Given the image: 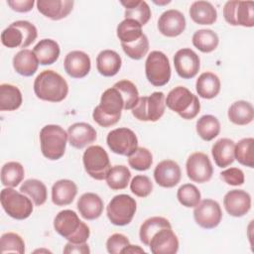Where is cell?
Instances as JSON below:
<instances>
[{
	"label": "cell",
	"instance_id": "obj_1",
	"mask_svg": "<svg viewBox=\"0 0 254 254\" xmlns=\"http://www.w3.org/2000/svg\"><path fill=\"white\" fill-rule=\"evenodd\" d=\"M34 92L41 100L57 103L66 97L68 84L60 73L52 69H46L35 78Z\"/></svg>",
	"mask_w": 254,
	"mask_h": 254
},
{
	"label": "cell",
	"instance_id": "obj_2",
	"mask_svg": "<svg viewBox=\"0 0 254 254\" xmlns=\"http://www.w3.org/2000/svg\"><path fill=\"white\" fill-rule=\"evenodd\" d=\"M123 109V96L120 91L113 86L102 93L100 103L92 112V118L99 126L107 128L115 125L120 120Z\"/></svg>",
	"mask_w": 254,
	"mask_h": 254
},
{
	"label": "cell",
	"instance_id": "obj_3",
	"mask_svg": "<svg viewBox=\"0 0 254 254\" xmlns=\"http://www.w3.org/2000/svg\"><path fill=\"white\" fill-rule=\"evenodd\" d=\"M54 228L71 243H85L90 235L89 227L79 219L75 211L64 209L54 219Z\"/></svg>",
	"mask_w": 254,
	"mask_h": 254
},
{
	"label": "cell",
	"instance_id": "obj_4",
	"mask_svg": "<svg viewBox=\"0 0 254 254\" xmlns=\"http://www.w3.org/2000/svg\"><path fill=\"white\" fill-rule=\"evenodd\" d=\"M166 106L178 113L183 119L191 120L198 114L200 103L198 97L185 86L173 88L165 99Z\"/></svg>",
	"mask_w": 254,
	"mask_h": 254
},
{
	"label": "cell",
	"instance_id": "obj_5",
	"mask_svg": "<svg viewBox=\"0 0 254 254\" xmlns=\"http://www.w3.org/2000/svg\"><path fill=\"white\" fill-rule=\"evenodd\" d=\"M67 132L60 125L49 124L40 131V145L44 157L56 161L61 159L65 152Z\"/></svg>",
	"mask_w": 254,
	"mask_h": 254
},
{
	"label": "cell",
	"instance_id": "obj_6",
	"mask_svg": "<svg viewBox=\"0 0 254 254\" xmlns=\"http://www.w3.org/2000/svg\"><path fill=\"white\" fill-rule=\"evenodd\" d=\"M38 37V31L35 25L29 21L19 20L10 24L1 33V43L3 46L14 49L24 48L32 45Z\"/></svg>",
	"mask_w": 254,
	"mask_h": 254
},
{
	"label": "cell",
	"instance_id": "obj_7",
	"mask_svg": "<svg viewBox=\"0 0 254 254\" xmlns=\"http://www.w3.org/2000/svg\"><path fill=\"white\" fill-rule=\"evenodd\" d=\"M0 201L4 211L14 219H26L33 212L32 199L13 188L6 187L1 190Z\"/></svg>",
	"mask_w": 254,
	"mask_h": 254
},
{
	"label": "cell",
	"instance_id": "obj_8",
	"mask_svg": "<svg viewBox=\"0 0 254 254\" xmlns=\"http://www.w3.org/2000/svg\"><path fill=\"white\" fill-rule=\"evenodd\" d=\"M82 162L87 175L97 181L105 180L111 169L109 156L99 145L89 146L83 153Z\"/></svg>",
	"mask_w": 254,
	"mask_h": 254
},
{
	"label": "cell",
	"instance_id": "obj_9",
	"mask_svg": "<svg viewBox=\"0 0 254 254\" xmlns=\"http://www.w3.org/2000/svg\"><path fill=\"white\" fill-rule=\"evenodd\" d=\"M136 209V200L132 196L122 193L111 198L106 206V213L112 224L124 226L132 221Z\"/></svg>",
	"mask_w": 254,
	"mask_h": 254
},
{
	"label": "cell",
	"instance_id": "obj_10",
	"mask_svg": "<svg viewBox=\"0 0 254 254\" xmlns=\"http://www.w3.org/2000/svg\"><path fill=\"white\" fill-rule=\"evenodd\" d=\"M145 74L154 86L166 85L171 78V65L168 57L161 51L151 52L145 62Z\"/></svg>",
	"mask_w": 254,
	"mask_h": 254
},
{
	"label": "cell",
	"instance_id": "obj_11",
	"mask_svg": "<svg viewBox=\"0 0 254 254\" xmlns=\"http://www.w3.org/2000/svg\"><path fill=\"white\" fill-rule=\"evenodd\" d=\"M165 99V94L162 91H155L149 96L140 97L138 103L132 109V115L140 121L156 122L164 115Z\"/></svg>",
	"mask_w": 254,
	"mask_h": 254
},
{
	"label": "cell",
	"instance_id": "obj_12",
	"mask_svg": "<svg viewBox=\"0 0 254 254\" xmlns=\"http://www.w3.org/2000/svg\"><path fill=\"white\" fill-rule=\"evenodd\" d=\"M224 20L231 26H254V3L251 1H227L223 6Z\"/></svg>",
	"mask_w": 254,
	"mask_h": 254
},
{
	"label": "cell",
	"instance_id": "obj_13",
	"mask_svg": "<svg viewBox=\"0 0 254 254\" xmlns=\"http://www.w3.org/2000/svg\"><path fill=\"white\" fill-rule=\"evenodd\" d=\"M106 143L113 153L127 157L138 148L136 134L126 127L111 130L107 134Z\"/></svg>",
	"mask_w": 254,
	"mask_h": 254
},
{
	"label": "cell",
	"instance_id": "obj_14",
	"mask_svg": "<svg viewBox=\"0 0 254 254\" xmlns=\"http://www.w3.org/2000/svg\"><path fill=\"white\" fill-rule=\"evenodd\" d=\"M189 179L194 183L208 182L213 174V167L208 156L202 152H194L190 155L186 163Z\"/></svg>",
	"mask_w": 254,
	"mask_h": 254
},
{
	"label": "cell",
	"instance_id": "obj_15",
	"mask_svg": "<svg viewBox=\"0 0 254 254\" xmlns=\"http://www.w3.org/2000/svg\"><path fill=\"white\" fill-rule=\"evenodd\" d=\"M193 218L200 227L212 229L218 226L222 218V211L217 201L206 198L194 206Z\"/></svg>",
	"mask_w": 254,
	"mask_h": 254
},
{
	"label": "cell",
	"instance_id": "obj_16",
	"mask_svg": "<svg viewBox=\"0 0 254 254\" xmlns=\"http://www.w3.org/2000/svg\"><path fill=\"white\" fill-rule=\"evenodd\" d=\"M174 65L180 77L190 79L197 74L200 67V60L195 52L189 48H184L175 54Z\"/></svg>",
	"mask_w": 254,
	"mask_h": 254
},
{
	"label": "cell",
	"instance_id": "obj_17",
	"mask_svg": "<svg viewBox=\"0 0 254 254\" xmlns=\"http://www.w3.org/2000/svg\"><path fill=\"white\" fill-rule=\"evenodd\" d=\"M186 29L184 14L176 9H170L162 13L158 19L159 32L169 38L180 36Z\"/></svg>",
	"mask_w": 254,
	"mask_h": 254
},
{
	"label": "cell",
	"instance_id": "obj_18",
	"mask_svg": "<svg viewBox=\"0 0 254 254\" xmlns=\"http://www.w3.org/2000/svg\"><path fill=\"white\" fill-rule=\"evenodd\" d=\"M182 178V172L179 164L173 160L161 161L154 170V179L156 183L166 189L176 187Z\"/></svg>",
	"mask_w": 254,
	"mask_h": 254
},
{
	"label": "cell",
	"instance_id": "obj_19",
	"mask_svg": "<svg viewBox=\"0 0 254 254\" xmlns=\"http://www.w3.org/2000/svg\"><path fill=\"white\" fill-rule=\"evenodd\" d=\"M223 205L228 214L241 217L251 208V196L243 190H232L224 195Z\"/></svg>",
	"mask_w": 254,
	"mask_h": 254
},
{
	"label": "cell",
	"instance_id": "obj_20",
	"mask_svg": "<svg viewBox=\"0 0 254 254\" xmlns=\"http://www.w3.org/2000/svg\"><path fill=\"white\" fill-rule=\"evenodd\" d=\"M148 246L153 254H175L179 250V239L172 228H163L153 235Z\"/></svg>",
	"mask_w": 254,
	"mask_h": 254
},
{
	"label": "cell",
	"instance_id": "obj_21",
	"mask_svg": "<svg viewBox=\"0 0 254 254\" xmlns=\"http://www.w3.org/2000/svg\"><path fill=\"white\" fill-rule=\"evenodd\" d=\"M65 72L72 78H82L86 76L91 68L89 56L82 51L69 52L64 61Z\"/></svg>",
	"mask_w": 254,
	"mask_h": 254
},
{
	"label": "cell",
	"instance_id": "obj_22",
	"mask_svg": "<svg viewBox=\"0 0 254 254\" xmlns=\"http://www.w3.org/2000/svg\"><path fill=\"white\" fill-rule=\"evenodd\" d=\"M67 137L70 146L75 149H82L96 140L97 133L90 124L77 122L68 127Z\"/></svg>",
	"mask_w": 254,
	"mask_h": 254
},
{
	"label": "cell",
	"instance_id": "obj_23",
	"mask_svg": "<svg viewBox=\"0 0 254 254\" xmlns=\"http://www.w3.org/2000/svg\"><path fill=\"white\" fill-rule=\"evenodd\" d=\"M36 4L38 11L45 17L59 21L72 11L74 2L71 0H38Z\"/></svg>",
	"mask_w": 254,
	"mask_h": 254
},
{
	"label": "cell",
	"instance_id": "obj_24",
	"mask_svg": "<svg viewBox=\"0 0 254 254\" xmlns=\"http://www.w3.org/2000/svg\"><path fill=\"white\" fill-rule=\"evenodd\" d=\"M79 214L86 220L97 219L103 211V200L94 192H85L76 203Z\"/></svg>",
	"mask_w": 254,
	"mask_h": 254
},
{
	"label": "cell",
	"instance_id": "obj_25",
	"mask_svg": "<svg viewBox=\"0 0 254 254\" xmlns=\"http://www.w3.org/2000/svg\"><path fill=\"white\" fill-rule=\"evenodd\" d=\"M77 193V186L70 180H59L52 187V201L58 206L70 204Z\"/></svg>",
	"mask_w": 254,
	"mask_h": 254
},
{
	"label": "cell",
	"instance_id": "obj_26",
	"mask_svg": "<svg viewBox=\"0 0 254 254\" xmlns=\"http://www.w3.org/2000/svg\"><path fill=\"white\" fill-rule=\"evenodd\" d=\"M121 65V57L115 51L103 50L96 57L97 71L103 76H114L120 70Z\"/></svg>",
	"mask_w": 254,
	"mask_h": 254
},
{
	"label": "cell",
	"instance_id": "obj_27",
	"mask_svg": "<svg viewBox=\"0 0 254 254\" xmlns=\"http://www.w3.org/2000/svg\"><path fill=\"white\" fill-rule=\"evenodd\" d=\"M235 143L229 138L217 140L211 148V155L214 162L219 168H226L234 162Z\"/></svg>",
	"mask_w": 254,
	"mask_h": 254
},
{
	"label": "cell",
	"instance_id": "obj_28",
	"mask_svg": "<svg viewBox=\"0 0 254 254\" xmlns=\"http://www.w3.org/2000/svg\"><path fill=\"white\" fill-rule=\"evenodd\" d=\"M189 13L191 20L198 25H212L217 20V11L208 1H194Z\"/></svg>",
	"mask_w": 254,
	"mask_h": 254
},
{
	"label": "cell",
	"instance_id": "obj_29",
	"mask_svg": "<svg viewBox=\"0 0 254 254\" xmlns=\"http://www.w3.org/2000/svg\"><path fill=\"white\" fill-rule=\"evenodd\" d=\"M39 66V61L35 53L24 49L19 51L13 58V67L15 71L23 76H32Z\"/></svg>",
	"mask_w": 254,
	"mask_h": 254
},
{
	"label": "cell",
	"instance_id": "obj_30",
	"mask_svg": "<svg viewBox=\"0 0 254 254\" xmlns=\"http://www.w3.org/2000/svg\"><path fill=\"white\" fill-rule=\"evenodd\" d=\"M220 79L213 72H202L195 82V89L199 97L204 99H212L218 95L220 91Z\"/></svg>",
	"mask_w": 254,
	"mask_h": 254
},
{
	"label": "cell",
	"instance_id": "obj_31",
	"mask_svg": "<svg viewBox=\"0 0 254 254\" xmlns=\"http://www.w3.org/2000/svg\"><path fill=\"white\" fill-rule=\"evenodd\" d=\"M39 64L42 65H49L56 63L60 57L61 49L59 44L52 39H43L34 47Z\"/></svg>",
	"mask_w": 254,
	"mask_h": 254
},
{
	"label": "cell",
	"instance_id": "obj_32",
	"mask_svg": "<svg viewBox=\"0 0 254 254\" xmlns=\"http://www.w3.org/2000/svg\"><path fill=\"white\" fill-rule=\"evenodd\" d=\"M121 5L125 8V19H133L137 21L142 27L146 25L151 16V9L146 1L142 0H127L120 1Z\"/></svg>",
	"mask_w": 254,
	"mask_h": 254
},
{
	"label": "cell",
	"instance_id": "obj_33",
	"mask_svg": "<svg viewBox=\"0 0 254 254\" xmlns=\"http://www.w3.org/2000/svg\"><path fill=\"white\" fill-rule=\"evenodd\" d=\"M228 119L235 125L243 126L251 123L254 119L253 105L245 100L233 102L228 108Z\"/></svg>",
	"mask_w": 254,
	"mask_h": 254
},
{
	"label": "cell",
	"instance_id": "obj_34",
	"mask_svg": "<svg viewBox=\"0 0 254 254\" xmlns=\"http://www.w3.org/2000/svg\"><path fill=\"white\" fill-rule=\"evenodd\" d=\"M23 102V97L20 89L9 83L0 85V110L14 111L18 109Z\"/></svg>",
	"mask_w": 254,
	"mask_h": 254
},
{
	"label": "cell",
	"instance_id": "obj_35",
	"mask_svg": "<svg viewBox=\"0 0 254 254\" xmlns=\"http://www.w3.org/2000/svg\"><path fill=\"white\" fill-rule=\"evenodd\" d=\"M20 191L28 195L36 206L44 204L48 197V190L45 184L37 179H29L25 181L21 187Z\"/></svg>",
	"mask_w": 254,
	"mask_h": 254
},
{
	"label": "cell",
	"instance_id": "obj_36",
	"mask_svg": "<svg viewBox=\"0 0 254 254\" xmlns=\"http://www.w3.org/2000/svg\"><path fill=\"white\" fill-rule=\"evenodd\" d=\"M163 228H172L170 221L162 216H153L146 219L140 226L139 237L141 242L148 246L153 235Z\"/></svg>",
	"mask_w": 254,
	"mask_h": 254
},
{
	"label": "cell",
	"instance_id": "obj_37",
	"mask_svg": "<svg viewBox=\"0 0 254 254\" xmlns=\"http://www.w3.org/2000/svg\"><path fill=\"white\" fill-rule=\"evenodd\" d=\"M116 34L121 44H130L139 40L144 33L142 26L133 19H124L116 29Z\"/></svg>",
	"mask_w": 254,
	"mask_h": 254
},
{
	"label": "cell",
	"instance_id": "obj_38",
	"mask_svg": "<svg viewBox=\"0 0 254 254\" xmlns=\"http://www.w3.org/2000/svg\"><path fill=\"white\" fill-rule=\"evenodd\" d=\"M192 45L201 53L213 52L219 43L218 36L210 29H200L192 35Z\"/></svg>",
	"mask_w": 254,
	"mask_h": 254
},
{
	"label": "cell",
	"instance_id": "obj_39",
	"mask_svg": "<svg viewBox=\"0 0 254 254\" xmlns=\"http://www.w3.org/2000/svg\"><path fill=\"white\" fill-rule=\"evenodd\" d=\"M197 135L204 141H211L218 136L220 132V123L218 119L210 114L201 116L195 125Z\"/></svg>",
	"mask_w": 254,
	"mask_h": 254
},
{
	"label": "cell",
	"instance_id": "obj_40",
	"mask_svg": "<svg viewBox=\"0 0 254 254\" xmlns=\"http://www.w3.org/2000/svg\"><path fill=\"white\" fill-rule=\"evenodd\" d=\"M24 167L18 162H8L1 169V183L4 187L16 188L24 179Z\"/></svg>",
	"mask_w": 254,
	"mask_h": 254
},
{
	"label": "cell",
	"instance_id": "obj_41",
	"mask_svg": "<svg viewBox=\"0 0 254 254\" xmlns=\"http://www.w3.org/2000/svg\"><path fill=\"white\" fill-rule=\"evenodd\" d=\"M131 179V173L129 169L124 165H116L111 167L107 177V186L113 190H124L127 188Z\"/></svg>",
	"mask_w": 254,
	"mask_h": 254
},
{
	"label": "cell",
	"instance_id": "obj_42",
	"mask_svg": "<svg viewBox=\"0 0 254 254\" xmlns=\"http://www.w3.org/2000/svg\"><path fill=\"white\" fill-rule=\"evenodd\" d=\"M234 158L239 164L254 168V139L252 137L243 138L235 145Z\"/></svg>",
	"mask_w": 254,
	"mask_h": 254
},
{
	"label": "cell",
	"instance_id": "obj_43",
	"mask_svg": "<svg viewBox=\"0 0 254 254\" xmlns=\"http://www.w3.org/2000/svg\"><path fill=\"white\" fill-rule=\"evenodd\" d=\"M113 86L116 87L123 96L124 109L132 110L136 106L140 98L136 85L128 79H122L117 81Z\"/></svg>",
	"mask_w": 254,
	"mask_h": 254
},
{
	"label": "cell",
	"instance_id": "obj_44",
	"mask_svg": "<svg viewBox=\"0 0 254 254\" xmlns=\"http://www.w3.org/2000/svg\"><path fill=\"white\" fill-rule=\"evenodd\" d=\"M177 198L182 205L186 207H194L199 203L201 194L194 185L185 184L179 188Z\"/></svg>",
	"mask_w": 254,
	"mask_h": 254
},
{
	"label": "cell",
	"instance_id": "obj_45",
	"mask_svg": "<svg viewBox=\"0 0 254 254\" xmlns=\"http://www.w3.org/2000/svg\"><path fill=\"white\" fill-rule=\"evenodd\" d=\"M0 252L4 253H25V242L23 238L14 232H6L0 238Z\"/></svg>",
	"mask_w": 254,
	"mask_h": 254
},
{
	"label": "cell",
	"instance_id": "obj_46",
	"mask_svg": "<svg viewBox=\"0 0 254 254\" xmlns=\"http://www.w3.org/2000/svg\"><path fill=\"white\" fill-rule=\"evenodd\" d=\"M129 166L137 171H147L153 164L152 153L143 147H138L130 156H128Z\"/></svg>",
	"mask_w": 254,
	"mask_h": 254
},
{
	"label": "cell",
	"instance_id": "obj_47",
	"mask_svg": "<svg viewBox=\"0 0 254 254\" xmlns=\"http://www.w3.org/2000/svg\"><path fill=\"white\" fill-rule=\"evenodd\" d=\"M124 53L132 60L139 61L147 55L149 51V41L144 34L139 40L130 44H121Z\"/></svg>",
	"mask_w": 254,
	"mask_h": 254
},
{
	"label": "cell",
	"instance_id": "obj_48",
	"mask_svg": "<svg viewBox=\"0 0 254 254\" xmlns=\"http://www.w3.org/2000/svg\"><path fill=\"white\" fill-rule=\"evenodd\" d=\"M130 190L138 197H147L153 190V183L149 177L137 175L130 183Z\"/></svg>",
	"mask_w": 254,
	"mask_h": 254
},
{
	"label": "cell",
	"instance_id": "obj_49",
	"mask_svg": "<svg viewBox=\"0 0 254 254\" xmlns=\"http://www.w3.org/2000/svg\"><path fill=\"white\" fill-rule=\"evenodd\" d=\"M129 244L130 241L127 236L121 233H114L108 237L106 241V249L110 254H119Z\"/></svg>",
	"mask_w": 254,
	"mask_h": 254
},
{
	"label": "cell",
	"instance_id": "obj_50",
	"mask_svg": "<svg viewBox=\"0 0 254 254\" xmlns=\"http://www.w3.org/2000/svg\"><path fill=\"white\" fill-rule=\"evenodd\" d=\"M220 178L223 182L230 186H241L244 184L245 178L242 170L238 168H229L220 173Z\"/></svg>",
	"mask_w": 254,
	"mask_h": 254
},
{
	"label": "cell",
	"instance_id": "obj_51",
	"mask_svg": "<svg viewBox=\"0 0 254 254\" xmlns=\"http://www.w3.org/2000/svg\"><path fill=\"white\" fill-rule=\"evenodd\" d=\"M7 4L10 8L19 13H26L33 9L34 0H8Z\"/></svg>",
	"mask_w": 254,
	"mask_h": 254
},
{
	"label": "cell",
	"instance_id": "obj_52",
	"mask_svg": "<svg viewBox=\"0 0 254 254\" xmlns=\"http://www.w3.org/2000/svg\"><path fill=\"white\" fill-rule=\"evenodd\" d=\"M64 253L69 254V253H76V254H88L90 253V249L88 245L85 243H71L67 242L64 245Z\"/></svg>",
	"mask_w": 254,
	"mask_h": 254
},
{
	"label": "cell",
	"instance_id": "obj_53",
	"mask_svg": "<svg viewBox=\"0 0 254 254\" xmlns=\"http://www.w3.org/2000/svg\"><path fill=\"white\" fill-rule=\"evenodd\" d=\"M121 253H132V254H134V253H146V252H145V250L143 248H141L138 245H131V244H129L128 246H126L122 250Z\"/></svg>",
	"mask_w": 254,
	"mask_h": 254
},
{
	"label": "cell",
	"instance_id": "obj_54",
	"mask_svg": "<svg viewBox=\"0 0 254 254\" xmlns=\"http://www.w3.org/2000/svg\"><path fill=\"white\" fill-rule=\"evenodd\" d=\"M153 2H154L155 4H158V5H164V4H169L171 1H170V0H168V1H167V0H165V1L161 2V1H155V0H154Z\"/></svg>",
	"mask_w": 254,
	"mask_h": 254
}]
</instances>
